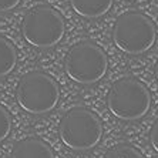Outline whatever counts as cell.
I'll use <instances>...</instances> for the list:
<instances>
[{
  "label": "cell",
  "instance_id": "1",
  "mask_svg": "<svg viewBox=\"0 0 158 158\" xmlns=\"http://www.w3.org/2000/svg\"><path fill=\"white\" fill-rule=\"evenodd\" d=\"M151 94L145 84L134 77L118 78L107 94V108L123 121H134L150 110Z\"/></svg>",
  "mask_w": 158,
  "mask_h": 158
},
{
  "label": "cell",
  "instance_id": "2",
  "mask_svg": "<svg viewBox=\"0 0 158 158\" xmlns=\"http://www.w3.org/2000/svg\"><path fill=\"white\" fill-rule=\"evenodd\" d=\"M59 132L64 145L76 151H85L101 141L103 124L91 110L74 107L63 115Z\"/></svg>",
  "mask_w": 158,
  "mask_h": 158
},
{
  "label": "cell",
  "instance_id": "3",
  "mask_svg": "<svg viewBox=\"0 0 158 158\" xmlns=\"http://www.w3.org/2000/svg\"><path fill=\"white\" fill-rule=\"evenodd\" d=\"M155 24L143 13L127 11L115 20L113 41L121 52L131 56L148 52L155 43Z\"/></svg>",
  "mask_w": 158,
  "mask_h": 158
},
{
  "label": "cell",
  "instance_id": "4",
  "mask_svg": "<svg viewBox=\"0 0 158 158\" xmlns=\"http://www.w3.org/2000/svg\"><path fill=\"white\" fill-rule=\"evenodd\" d=\"M16 98L19 106L30 114H46L56 108L60 98V90L48 74L30 71L19 80Z\"/></svg>",
  "mask_w": 158,
  "mask_h": 158
},
{
  "label": "cell",
  "instance_id": "5",
  "mask_svg": "<svg viewBox=\"0 0 158 158\" xmlns=\"http://www.w3.org/2000/svg\"><path fill=\"white\" fill-rule=\"evenodd\" d=\"M108 60L104 50L93 41H80L64 59L67 76L78 84H94L106 76Z\"/></svg>",
  "mask_w": 158,
  "mask_h": 158
},
{
  "label": "cell",
  "instance_id": "6",
  "mask_svg": "<svg viewBox=\"0 0 158 158\" xmlns=\"http://www.w3.org/2000/svg\"><path fill=\"white\" fill-rule=\"evenodd\" d=\"M64 20L57 10L40 4L31 7L22 22L24 40L34 47L48 48L59 43L64 36Z\"/></svg>",
  "mask_w": 158,
  "mask_h": 158
},
{
  "label": "cell",
  "instance_id": "7",
  "mask_svg": "<svg viewBox=\"0 0 158 158\" xmlns=\"http://www.w3.org/2000/svg\"><path fill=\"white\" fill-rule=\"evenodd\" d=\"M10 158H54V152L44 140L29 137L13 145Z\"/></svg>",
  "mask_w": 158,
  "mask_h": 158
},
{
  "label": "cell",
  "instance_id": "8",
  "mask_svg": "<svg viewBox=\"0 0 158 158\" xmlns=\"http://www.w3.org/2000/svg\"><path fill=\"white\" fill-rule=\"evenodd\" d=\"M114 0H70L71 9L85 19H98L113 7Z\"/></svg>",
  "mask_w": 158,
  "mask_h": 158
},
{
  "label": "cell",
  "instance_id": "9",
  "mask_svg": "<svg viewBox=\"0 0 158 158\" xmlns=\"http://www.w3.org/2000/svg\"><path fill=\"white\" fill-rule=\"evenodd\" d=\"M16 61H17V54L15 46L6 37L0 36V77H4L10 71H13Z\"/></svg>",
  "mask_w": 158,
  "mask_h": 158
},
{
  "label": "cell",
  "instance_id": "10",
  "mask_svg": "<svg viewBox=\"0 0 158 158\" xmlns=\"http://www.w3.org/2000/svg\"><path fill=\"white\" fill-rule=\"evenodd\" d=\"M104 158H144V157L134 145L127 143H120L107 151Z\"/></svg>",
  "mask_w": 158,
  "mask_h": 158
},
{
  "label": "cell",
  "instance_id": "11",
  "mask_svg": "<svg viewBox=\"0 0 158 158\" xmlns=\"http://www.w3.org/2000/svg\"><path fill=\"white\" fill-rule=\"evenodd\" d=\"M11 130V117L9 111L0 104V141H3L9 135Z\"/></svg>",
  "mask_w": 158,
  "mask_h": 158
},
{
  "label": "cell",
  "instance_id": "12",
  "mask_svg": "<svg viewBox=\"0 0 158 158\" xmlns=\"http://www.w3.org/2000/svg\"><path fill=\"white\" fill-rule=\"evenodd\" d=\"M150 141L152 148L158 152V118H155L154 124H152V127L150 130Z\"/></svg>",
  "mask_w": 158,
  "mask_h": 158
},
{
  "label": "cell",
  "instance_id": "13",
  "mask_svg": "<svg viewBox=\"0 0 158 158\" xmlns=\"http://www.w3.org/2000/svg\"><path fill=\"white\" fill-rule=\"evenodd\" d=\"M20 0H0V11H9L17 7Z\"/></svg>",
  "mask_w": 158,
  "mask_h": 158
},
{
  "label": "cell",
  "instance_id": "14",
  "mask_svg": "<svg viewBox=\"0 0 158 158\" xmlns=\"http://www.w3.org/2000/svg\"><path fill=\"white\" fill-rule=\"evenodd\" d=\"M155 77H157V80H158V60H157V63H155Z\"/></svg>",
  "mask_w": 158,
  "mask_h": 158
}]
</instances>
